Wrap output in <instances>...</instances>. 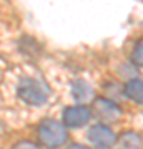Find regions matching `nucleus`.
I'll return each instance as SVG.
<instances>
[{"instance_id":"9","label":"nucleus","mask_w":143,"mask_h":149,"mask_svg":"<svg viewBox=\"0 0 143 149\" xmlns=\"http://www.w3.org/2000/svg\"><path fill=\"white\" fill-rule=\"evenodd\" d=\"M132 61L137 66H143V38H140L133 48V53H132Z\"/></svg>"},{"instance_id":"7","label":"nucleus","mask_w":143,"mask_h":149,"mask_svg":"<svg viewBox=\"0 0 143 149\" xmlns=\"http://www.w3.org/2000/svg\"><path fill=\"white\" fill-rule=\"evenodd\" d=\"M123 93L132 101L143 104V81L142 80H137V78L130 80L127 85L123 86Z\"/></svg>"},{"instance_id":"5","label":"nucleus","mask_w":143,"mask_h":149,"mask_svg":"<svg viewBox=\"0 0 143 149\" xmlns=\"http://www.w3.org/2000/svg\"><path fill=\"white\" fill-rule=\"evenodd\" d=\"M92 119V109L85 104H77L63 109V124L67 128H82Z\"/></svg>"},{"instance_id":"2","label":"nucleus","mask_w":143,"mask_h":149,"mask_svg":"<svg viewBox=\"0 0 143 149\" xmlns=\"http://www.w3.org/2000/svg\"><path fill=\"white\" fill-rule=\"evenodd\" d=\"M38 138L40 143L47 148H60L67 141V126L53 119H45L38 128Z\"/></svg>"},{"instance_id":"3","label":"nucleus","mask_w":143,"mask_h":149,"mask_svg":"<svg viewBox=\"0 0 143 149\" xmlns=\"http://www.w3.org/2000/svg\"><path fill=\"white\" fill-rule=\"evenodd\" d=\"M93 114L100 119L101 124L118 121V118L122 116V109L118 108L117 103L106 98H97L93 101Z\"/></svg>"},{"instance_id":"1","label":"nucleus","mask_w":143,"mask_h":149,"mask_svg":"<svg viewBox=\"0 0 143 149\" xmlns=\"http://www.w3.org/2000/svg\"><path fill=\"white\" fill-rule=\"evenodd\" d=\"M18 96L28 104L33 106H40L48 100L50 90L48 86L40 80H33V78H23L18 85Z\"/></svg>"},{"instance_id":"4","label":"nucleus","mask_w":143,"mask_h":149,"mask_svg":"<svg viewBox=\"0 0 143 149\" xmlns=\"http://www.w3.org/2000/svg\"><path fill=\"white\" fill-rule=\"evenodd\" d=\"M88 141L97 149H110L117 143V134L108 128V124L98 123L88 129Z\"/></svg>"},{"instance_id":"6","label":"nucleus","mask_w":143,"mask_h":149,"mask_svg":"<svg viewBox=\"0 0 143 149\" xmlns=\"http://www.w3.org/2000/svg\"><path fill=\"white\" fill-rule=\"evenodd\" d=\"M72 95L78 103H87L93 98V88L85 80H77L72 85Z\"/></svg>"},{"instance_id":"10","label":"nucleus","mask_w":143,"mask_h":149,"mask_svg":"<svg viewBox=\"0 0 143 149\" xmlns=\"http://www.w3.org/2000/svg\"><path fill=\"white\" fill-rule=\"evenodd\" d=\"M15 149H38V148L32 143H20L15 146Z\"/></svg>"},{"instance_id":"11","label":"nucleus","mask_w":143,"mask_h":149,"mask_svg":"<svg viewBox=\"0 0 143 149\" xmlns=\"http://www.w3.org/2000/svg\"><path fill=\"white\" fill-rule=\"evenodd\" d=\"M68 149H90V148H87V146H82V144H72Z\"/></svg>"},{"instance_id":"8","label":"nucleus","mask_w":143,"mask_h":149,"mask_svg":"<svg viewBox=\"0 0 143 149\" xmlns=\"http://www.w3.org/2000/svg\"><path fill=\"white\" fill-rule=\"evenodd\" d=\"M122 149H143V139L135 131H125L120 136Z\"/></svg>"}]
</instances>
